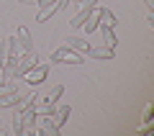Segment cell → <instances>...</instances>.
<instances>
[{
    "instance_id": "8fae6325",
    "label": "cell",
    "mask_w": 154,
    "mask_h": 136,
    "mask_svg": "<svg viewBox=\"0 0 154 136\" xmlns=\"http://www.w3.org/2000/svg\"><path fill=\"white\" fill-rule=\"evenodd\" d=\"M64 95V85H54L49 93L44 95V105H57V100Z\"/></svg>"
},
{
    "instance_id": "30bf717a",
    "label": "cell",
    "mask_w": 154,
    "mask_h": 136,
    "mask_svg": "<svg viewBox=\"0 0 154 136\" xmlns=\"http://www.w3.org/2000/svg\"><path fill=\"white\" fill-rule=\"evenodd\" d=\"M69 113H72V105H62V108H57V110H54L51 121H54V123H57V126L62 128V126L67 123V118H69Z\"/></svg>"
},
{
    "instance_id": "e0dca14e",
    "label": "cell",
    "mask_w": 154,
    "mask_h": 136,
    "mask_svg": "<svg viewBox=\"0 0 154 136\" xmlns=\"http://www.w3.org/2000/svg\"><path fill=\"white\" fill-rule=\"evenodd\" d=\"M5 82H8V77H5V75H3V70H0V87L5 85Z\"/></svg>"
},
{
    "instance_id": "3957f363",
    "label": "cell",
    "mask_w": 154,
    "mask_h": 136,
    "mask_svg": "<svg viewBox=\"0 0 154 136\" xmlns=\"http://www.w3.org/2000/svg\"><path fill=\"white\" fill-rule=\"evenodd\" d=\"M33 64H38V54H36L33 49H31V51H23V54L18 57V64H16V72H13V77H23Z\"/></svg>"
},
{
    "instance_id": "7c38bea8",
    "label": "cell",
    "mask_w": 154,
    "mask_h": 136,
    "mask_svg": "<svg viewBox=\"0 0 154 136\" xmlns=\"http://www.w3.org/2000/svg\"><path fill=\"white\" fill-rule=\"evenodd\" d=\"M116 28L110 26H103V39H105V46H110V49H116V44H118V39H116Z\"/></svg>"
},
{
    "instance_id": "4fadbf2b",
    "label": "cell",
    "mask_w": 154,
    "mask_h": 136,
    "mask_svg": "<svg viewBox=\"0 0 154 136\" xmlns=\"http://www.w3.org/2000/svg\"><path fill=\"white\" fill-rule=\"evenodd\" d=\"M13 134L16 136H23V121H21V116H13Z\"/></svg>"
},
{
    "instance_id": "52a82bcc",
    "label": "cell",
    "mask_w": 154,
    "mask_h": 136,
    "mask_svg": "<svg viewBox=\"0 0 154 136\" xmlns=\"http://www.w3.org/2000/svg\"><path fill=\"white\" fill-rule=\"evenodd\" d=\"M16 41H18V49H21V51H31V49H33L31 31H28L26 26H18V31H16Z\"/></svg>"
},
{
    "instance_id": "277c9868",
    "label": "cell",
    "mask_w": 154,
    "mask_h": 136,
    "mask_svg": "<svg viewBox=\"0 0 154 136\" xmlns=\"http://www.w3.org/2000/svg\"><path fill=\"white\" fill-rule=\"evenodd\" d=\"M46 75H49V64H33L31 70L23 75V80H26L28 85H41V82L46 80Z\"/></svg>"
},
{
    "instance_id": "ba28073f",
    "label": "cell",
    "mask_w": 154,
    "mask_h": 136,
    "mask_svg": "<svg viewBox=\"0 0 154 136\" xmlns=\"http://www.w3.org/2000/svg\"><path fill=\"white\" fill-rule=\"evenodd\" d=\"M59 126L54 123V121H51V116H44V121H41V128H36V134H51V136H59Z\"/></svg>"
},
{
    "instance_id": "5bb4252c",
    "label": "cell",
    "mask_w": 154,
    "mask_h": 136,
    "mask_svg": "<svg viewBox=\"0 0 154 136\" xmlns=\"http://www.w3.org/2000/svg\"><path fill=\"white\" fill-rule=\"evenodd\" d=\"M57 0H33V5L36 8H46V5H54Z\"/></svg>"
},
{
    "instance_id": "ac0fdd59",
    "label": "cell",
    "mask_w": 154,
    "mask_h": 136,
    "mask_svg": "<svg viewBox=\"0 0 154 136\" xmlns=\"http://www.w3.org/2000/svg\"><path fill=\"white\" fill-rule=\"evenodd\" d=\"M144 3H146V8H149V11H154V0H144Z\"/></svg>"
},
{
    "instance_id": "9a60e30c",
    "label": "cell",
    "mask_w": 154,
    "mask_h": 136,
    "mask_svg": "<svg viewBox=\"0 0 154 136\" xmlns=\"http://www.w3.org/2000/svg\"><path fill=\"white\" fill-rule=\"evenodd\" d=\"M152 118V105H146V110H144V121H149Z\"/></svg>"
},
{
    "instance_id": "2e32d148",
    "label": "cell",
    "mask_w": 154,
    "mask_h": 136,
    "mask_svg": "<svg viewBox=\"0 0 154 136\" xmlns=\"http://www.w3.org/2000/svg\"><path fill=\"white\" fill-rule=\"evenodd\" d=\"M146 23H149V26L154 28V13H146Z\"/></svg>"
},
{
    "instance_id": "6da1fadb",
    "label": "cell",
    "mask_w": 154,
    "mask_h": 136,
    "mask_svg": "<svg viewBox=\"0 0 154 136\" xmlns=\"http://www.w3.org/2000/svg\"><path fill=\"white\" fill-rule=\"evenodd\" d=\"M85 62V54L69 49V46H59L49 54V64H82Z\"/></svg>"
},
{
    "instance_id": "d6986e66",
    "label": "cell",
    "mask_w": 154,
    "mask_h": 136,
    "mask_svg": "<svg viewBox=\"0 0 154 136\" xmlns=\"http://www.w3.org/2000/svg\"><path fill=\"white\" fill-rule=\"evenodd\" d=\"M72 3H77V5H80V3H82V0H72Z\"/></svg>"
},
{
    "instance_id": "8992f818",
    "label": "cell",
    "mask_w": 154,
    "mask_h": 136,
    "mask_svg": "<svg viewBox=\"0 0 154 136\" xmlns=\"http://www.w3.org/2000/svg\"><path fill=\"white\" fill-rule=\"evenodd\" d=\"M64 46H69V49H75V51H80V54H88L90 51V41L85 36H67V41H64Z\"/></svg>"
},
{
    "instance_id": "9c48e42d",
    "label": "cell",
    "mask_w": 154,
    "mask_h": 136,
    "mask_svg": "<svg viewBox=\"0 0 154 136\" xmlns=\"http://www.w3.org/2000/svg\"><path fill=\"white\" fill-rule=\"evenodd\" d=\"M93 59H113L116 57V49H110V46H90V51H88Z\"/></svg>"
},
{
    "instance_id": "5b68a950",
    "label": "cell",
    "mask_w": 154,
    "mask_h": 136,
    "mask_svg": "<svg viewBox=\"0 0 154 136\" xmlns=\"http://www.w3.org/2000/svg\"><path fill=\"white\" fill-rule=\"evenodd\" d=\"M103 11H105V8H98V5L90 11L88 21L82 23V31H85V33H93V31H98V28H100V21H103Z\"/></svg>"
},
{
    "instance_id": "7a4b0ae2",
    "label": "cell",
    "mask_w": 154,
    "mask_h": 136,
    "mask_svg": "<svg viewBox=\"0 0 154 136\" xmlns=\"http://www.w3.org/2000/svg\"><path fill=\"white\" fill-rule=\"evenodd\" d=\"M18 87L13 85V82H5V85L0 87V110L3 108H13V105L18 103Z\"/></svg>"
}]
</instances>
